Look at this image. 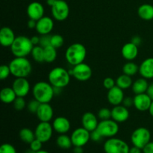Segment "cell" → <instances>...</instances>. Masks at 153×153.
Instances as JSON below:
<instances>
[{"label": "cell", "mask_w": 153, "mask_h": 153, "mask_svg": "<svg viewBox=\"0 0 153 153\" xmlns=\"http://www.w3.org/2000/svg\"><path fill=\"white\" fill-rule=\"evenodd\" d=\"M8 65L15 78H28L32 71V66L26 57H15Z\"/></svg>", "instance_id": "1"}, {"label": "cell", "mask_w": 153, "mask_h": 153, "mask_svg": "<svg viewBox=\"0 0 153 153\" xmlns=\"http://www.w3.org/2000/svg\"><path fill=\"white\" fill-rule=\"evenodd\" d=\"M33 97L40 103H49L55 97L53 86L49 82L40 81L32 88Z\"/></svg>", "instance_id": "2"}, {"label": "cell", "mask_w": 153, "mask_h": 153, "mask_svg": "<svg viewBox=\"0 0 153 153\" xmlns=\"http://www.w3.org/2000/svg\"><path fill=\"white\" fill-rule=\"evenodd\" d=\"M86 55V48L79 43H75L69 46L65 52V58L67 63L73 67L83 63Z\"/></svg>", "instance_id": "3"}, {"label": "cell", "mask_w": 153, "mask_h": 153, "mask_svg": "<svg viewBox=\"0 0 153 153\" xmlns=\"http://www.w3.org/2000/svg\"><path fill=\"white\" fill-rule=\"evenodd\" d=\"M70 74L64 67H56L50 70L48 75L49 82L53 87L64 88L70 84Z\"/></svg>", "instance_id": "4"}, {"label": "cell", "mask_w": 153, "mask_h": 153, "mask_svg": "<svg viewBox=\"0 0 153 153\" xmlns=\"http://www.w3.org/2000/svg\"><path fill=\"white\" fill-rule=\"evenodd\" d=\"M33 47L34 45L31 43V38L20 35L16 37L10 46V50L15 57H26L31 53Z\"/></svg>", "instance_id": "5"}, {"label": "cell", "mask_w": 153, "mask_h": 153, "mask_svg": "<svg viewBox=\"0 0 153 153\" xmlns=\"http://www.w3.org/2000/svg\"><path fill=\"white\" fill-rule=\"evenodd\" d=\"M129 146L124 140L116 137L108 138L104 143L105 153H128Z\"/></svg>", "instance_id": "6"}, {"label": "cell", "mask_w": 153, "mask_h": 153, "mask_svg": "<svg viewBox=\"0 0 153 153\" xmlns=\"http://www.w3.org/2000/svg\"><path fill=\"white\" fill-rule=\"evenodd\" d=\"M118 123L112 119L101 120L99 122L97 130L103 137H114L119 131Z\"/></svg>", "instance_id": "7"}, {"label": "cell", "mask_w": 153, "mask_h": 153, "mask_svg": "<svg viewBox=\"0 0 153 153\" xmlns=\"http://www.w3.org/2000/svg\"><path fill=\"white\" fill-rule=\"evenodd\" d=\"M151 133L148 128L140 127L134 130L131 136V140L134 146L143 149V148L150 141Z\"/></svg>", "instance_id": "8"}, {"label": "cell", "mask_w": 153, "mask_h": 153, "mask_svg": "<svg viewBox=\"0 0 153 153\" xmlns=\"http://www.w3.org/2000/svg\"><path fill=\"white\" fill-rule=\"evenodd\" d=\"M70 76H73L76 80L80 82H85L89 80L92 76V69L88 64L85 62L74 66L73 69L69 70Z\"/></svg>", "instance_id": "9"}, {"label": "cell", "mask_w": 153, "mask_h": 153, "mask_svg": "<svg viewBox=\"0 0 153 153\" xmlns=\"http://www.w3.org/2000/svg\"><path fill=\"white\" fill-rule=\"evenodd\" d=\"M52 16L55 20L64 21L67 19L70 14V7L64 0H57L51 7Z\"/></svg>", "instance_id": "10"}, {"label": "cell", "mask_w": 153, "mask_h": 153, "mask_svg": "<svg viewBox=\"0 0 153 153\" xmlns=\"http://www.w3.org/2000/svg\"><path fill=\"white\" fill-rule=\"evenodd\" d=\"M53 126L49 122H40L35 128V137L43 143L48 142L53 134Z\"/></svg>", "instance_id": "11"}, {"label": "cell", "mask_w": 153, "mask_h": 153, "mask_svg": "<svg viewBox=\"0 0 153 153\" xmlns=\"http://www.w3.org/2000/svg\"><path fill=\"white\" fill-rule=\"evenodd\" d=\"M71 140L74 146H84L91 139V132L84 127L76 128L71 134Z\"/></svg>", "instance_id": "12"}, {"label": "cell", "mask_w": 153, "mask_h": 153, "mask_svg": "<svg viewBox=\"0 0 153 153\" xmlns=\"http://www.w3.org/2000/svg\"><path fill=\"white\" fill-rule=\"evenodd\" d=\"M12 88L17 97H25L29 94L31 86L27 78H16L12 84Z\"/></svg>", "instance_id": "13"}, {"label": "cell", "mask_w": 153, "mask_h": 153, "mask_svg": "<svg viewBox=\"0 0 153 153\" xmlns=\"http://www.w3.org/2000/svg\"><path fill=\"white\" fill-rule=\"evenodd\" d=\"M54 28V21L49 16H44L37 21L36 31L40 35L49 34Z\"/></svg>", "instance_id": "14"}, {"label": "cell", "mask_w": 153, "mask_h": 153, "mask_svg": "<svg viewBox=\"0 0 153 153\" xmlns=\"http://www.w3.org/2000/svg\"><path fill=\"white\" fill-rule=\"evenodd\" d=\"M108 101L111 105L114 106L119 105L122 104L125 96H124L123 90L121 89L118 86H114L111 89L108 91L107 94Z\"/></svg>", "instance_id": "15"}, {"label": "cell", "mask_w": 153, "mask_h": 153, "mask_svg": "<svg viewBox=\"0 0 153 153\" xmlns=\"http://www.w3.org/2000/svg\"><path fill=\"white\" fill-rule=\"evenodd\" d=\"M27 15L28 18L37 21L44 16V7L41 3L33 1L27 7Z\"/></svg>", "instance_id": "16"}, {"label": "cell", "mask_w": 153, "mask_h": 153, "mask_svg": "<svg viewBox=\"0 0 153 153\" xmlns=\"http://www.w3.org/2000/svg\"><path fill=\"white\" fill-rule=\"evenodd\" d=\"M40 122H50L54 116V111L49 103H40L36 113Z\"/></svg>", "instance_id": "17"}, {"label": "cell", "mask_w": 153, "mask_h": 153, "mask_svg": "<svg viewBox=\"0 0 153 153\" xmlns=\"http://www.w3.org/2000/svg\"><path fill=\"white\" fill-rule=\"evenodd\" d=\"M152 100L146 93L137 94L134 97V107L140 111H149Z\"/></svg>", "instance_id": "18"}, {"label": "cell", "mask_w": 153, "mask_h": 153, "mask_svg": "<svg viewBox=\"0 0 153 153\" xmlns=\"http://www.w3.org/2000/svg\"><path fill=\"white\" fill-rule=\"evenodd\" d=\"M129 118V111L124 105L114 106L111 109V119L117 123H123Z\"/></svg>", "instance_id": "19"}, {"label": "cell", "mask_w": 153, "mask_h": 153, "mask_svg": "<svg viewBox=\"0 0 153 153\" xmlns=\"http://www.w3.org/2000/svg\"><path fill=\"white\" fill-rule=\"evenodd\" d=\"M16 39L15 34L10 27L4 26L0 31V43L4 47H10Z\"/></svg>", "instance_id": "20"}, {"label": "cell", "mask_w": 153, "mask_h": 153, "mask_svg": "<svg viewBox=\"0 0 153 153\" xmlns=\"http://www.w3.org/2000/svg\"><path fill=\"white\" fill-rule=\"evenodd\" d=\"M99 122L97 116L92 112H86L82 117V127L86 128L90 132L97 129Z\"/></svg>", "instance_id": "21"}, {"label": "cell", "mask_w": 153, "mask_h": 153, "mask_svg": "<svg viewBox=\"0 0 153 153\" xmlns=\"http://www.w3.org/2000/svg\"><path fill=\"white\" fill-rule=\"evenodd\" d=\"M54 130L58 134H66L70 129V122L65 117H58L52 123Z\"/></svg>", "instance_id": "22"}, {"label": "cell", "mask_w": 153, "mask_h": 153, "mask_svg": "<svg viewBox=\"0 0 153 153\" xmlns=\"http://www.w3.org/2000/svg\"><path fill=\"white\" fill-rule=\"evenodd\" d=\"M122 56L128 61H132L138 55V46L134 45L131 42L123 45L121 50Z\"/></svg>", "instance_id": "23"}, {"label": "cell", "mask_w": 153, "mask_h": 153, "mask_svg": "<svg viewBox=\"0 0 153 153\" xmlns=\"http://www.w3.org/2000/svg\"><path fill=\"white\" fill-rule=\"evenodd\" d=\"M139 73L146 79H153V58H146L139 66Z\"/></svg>", "instance_id": "24"}, {"label": "cell", "mask_w": 153, "mask_h": 153, "mask_svg": "<svg viewBox=\"0 0 153 153\" xmlns=\"http://www.w3.org/2000/svg\"><path fill=\"white\" fill-rule=\"evenodd\" d=\"M149 83L147 82V79L141 77L140 79H137L134 82H133L131 89L133 93L135 95L137 94H141L146 93L148 88H149Z\"/></svg>", "instance_id": "25"}, {"label": "cell", "mask_w": 153, "mask_h": 153, "mask_svg": "<svg viewBox=\"0 0 153 153\" xmlns=\"http://www.w3.org/2000/svg\"><path fill=\"white\" fill-rule=\"evenodd\" d=\"M17 97L13 89L10 87H5L2 88L0 92V99L1 101L4 104H10L14 102Z\"/></svg>", "instance_id": "26"}, {"label": "cell", "mask_w": 153, "mask_h": 153, "mask_svg": "<svg viewBox=\"0 0 153 153\" xmlns=\"http://www.w3.org/2000/svg\"><path fill=\"white\" fill-rule=\"evenodd\" d=\"M137 14L143 20L153 19V6L149 4H141L137 9Z\"/></svg>", "instance_id": "27"}, {"label": "cell", "mask_w": 153, "mask_h": 153, "mask_svg": "<svg viewBox=\"0 0 153 153\" xmlns=\"http://www.w3.org/2000/svg\"><path fill=\"white\" fill-rule=\"evenodd\" d=\"M133 81L131 79V76H128V75L123 74L120 76L116 80V85L120 88L121 89L127 90L132 86Z\"/></svg>", "instance_id": "28"}, {"label": "cell", "mask_w": 153, "mask_h": 153, "mask_svg": "<svg viewBox=\"0 0 153 153\" xmlns=\"http://www.w3.org/2000/svg\"><path fill=\"white\" fill-rule=\"evenodd\" d=\"M19 138L22 141L26 143H31L36 138L35 133L28 128H23L19 131Z\"/></svg>", "instance_id": "29"}, {"label": "cell", "mask_w": 153, "mask_h": 153, "mask_svg": "<svg viewBox=\"0 0 153 153\" xmlns=\"http://www.w3.org/2000/svg\"><path fill=\"white\" fill-rule=\"evenodd\" d=\"M44 52V62L52 63L57 58V49L52 45L43 48Z\"/></svg>", "instance_id": "30"}, {"label": "cell", "mask_w": 153, "mask_h": 153, "mask_svg": "<svg viewBox=\"0 0 153 153\" xmlns=\"http://www.w3.org/2000/svg\"><path fill=\"white\" fill-rule=\"evenodd\" d=\"M56 143L58 146L64 149H68L71 148L73 143H72L71 137H69L66 134H61L57 137Z\"/></svg>", "instance_id": "31"}, {"label": "cell", "mask_w": 153, "mask_h": 153, "mask_svg": "<svg viewBox=\"0 0 153 153\" xmlns=\"http://www.w3.org/2000/svg\"><path fill=\"white\" fill-rule=\"evenodd\" d=\"M123 72L124 74L133 76L139 72V67L133 61H128L123 67Z\"/></svg>", "instance_id": "32"}, {"label": "cell", "mask_w": 153, "mask_h": 153, "mask_svg": "<svg viewBox=\"0 0 153 153\" xmlns=\"http://www.w3.org/2000/svg\"><path fill=\"white\" fill-rule=\"evenodd\" d=\"M31 57L36 62L42 63L44 62V52H43V48L38 46H34L33 47L32 51H31Z\"/></svg>", "instance_id": "33"}, {"label": "cell", "mask_w": 153, "mask_h": 153, "mask_svg": "<svg viewBox=\"0 0 153 153\" xmlns=\"http://www.w3.org/2000/svg\"><path fill=\"white\" fill-rule=\"evenodd\" d=\"M64 43V37L61 34H55L51 35V45L56 49L62 47Z\"/></svg>", "instance_id": "34"}, {"label": "cell", "mask_w": 153, "mask_h": 153, "mask_svg": "<svg viewBox=\"0 0 153 153\" xmlns=\"http://www.w3.org/2000/svg\"><path fill=\"white\" fill-rule=\"evenodd\" d=\"M40 102L37 101L35 99H32V100H30L28 103H27V109H28V111L31 114H35L37 113V110L39 108V106H40Z\"/></svg>", "instance_id": "35"}, {"label": "cell", "mask_w": 153, "mask_h": 153, "mask_svg": "<svg viewBox=\"0 0 153 153\" xmlns=\"http://www.w3.org/2000/svg\"><path fill=\"white\" fill-rule=\"evenodd\" d=\"M13 108H15V110L16 111H22L27 106L26 102H25L24 97H17L16 98V100H14V102H13Z\"/></svg>", "instance_id": "36"}, {"label": "cell", "mask_w": 153, "mask_h": 153, "mask_svg": "<svg viewBox=\"0 0 153 153\" xmlns=\"http://www.w3.org/2000/svg\"><path fill=\"white\" fill-rule=\"evenodd\" d=\"M98 117L101 120L111 119V110L108 108H102L98 111Z\"/></svg>", "instance_id": "37"}, {"label": "cell", "mask_w": 153, "mask_h": 153, "mask_svg": "<svg viewBox=\"0 0 153 153\" xmlns=\"http://www.w3.org/2000/svg\"><path fill=\"white\" fill-rule=\"evenodd\" d=\"M10 74H11V73H10L9 65L2 64L0 67V79L1 80H5V79H7Z\"/></svg>", "instance_id": "38"}, {"label": "cell", "mask_w": 153, "mask_h": 153, "mask_svg": "<svg viewBox=\"0 0 153 153\" xmlns=\"http://www.w3.org/2000/svg\"><path fill=\"white\" fill-rule=\"evenodd\" d=\"M0 153H16L13 145L10 143H4L0 147Z\"/></svg>", "instance_id": "39"}, {"label": "cell", "mask_w": 153, "mask_h": 153, "mask_svg": "<svg viewBox=\"0 0 153 153\" xmlns=\"http://www.w3.org/2000/svg\"><path fill=\"white\" fill-rule=\"evenodd\" d=\"M103 86L105 89H107L108 91L110 89H111L112 88H114V86H116V81L111 77H107L104 79L103 81Z\"/></svg>", "instance_id": "40"}, {"label": "cell", "mask_w": 153, "mask_h": 153, "mask_svg": "<svg viewBox=\"0 0 153 153\" xmlns=\"http://www.w3.org/2000/svg\"><path fill=\"white\" fill-rule=\"evenodd\" d=\"M42 145H43V142H41L38 139L35 138L30 143V149L34 152H37V151H40L42 149Z\"/></svg>", "instance_id": "41"}, {"label": "cell", "mask_w": 153, "mask_h": 153, "mask_svg": "<svg viewBox=\"0 0 153 153\" xmlns=\"http://www.w3.org/2000/svg\"><path fill=\"white\" fill-rule=\"evenodd\" d=\"M40 45L43 48L51 45V35L49 34H45V35L40 36Z\"/></svg>", "instance_id": "42"}, {"label": "cell", "mask_w": 153, "mask_h": 153, "mask_svg": "<svg viewBox=\"0 0 153 153\" xmlns=\"http://www.w3.org/2000/svg\"><path fill=\"white\" fill-rule=\"evenodd\" d=\"M103 138L102 136L97 129L91 132V140L94 142H100Z\"/></svg>", "instance_id": "43"}, {"label": "cell", "mask_w": 153, "mask_h": 153, "mask_svg": "<svg viewBox=\"0 0 153 153\" xmlns=\"http://www.w3.org/2000/svg\"><path fill=\"white\" fill-rule=\"evenodd\" d=\"M122 104L127 108H131V106H134V98H131L130 97H126L123 101Z\"/></svg>", "instance_id": "44"}, {"label": "cell", "mask_w": 153, "mask_h": 153, "mask_svg": "<svg viewBox=\"0 0 153 153\" xmlns=\"http://www.w3.org/2000/svg\"><path fill=\"white\" fill-rule=\"evenodd\" d=\"M143 153H153V141H149L143 148Z\"/></svg>", "instance_id": "45"}, {"label": "cell", "mask_w": 153, "mask_h": 153, "mask_svg": "<svg viewBox=\"0 0 153 153\" xmlns=\"http://www.w3.org/2000/svg\"><path fill=\"white\" fill-rule=\"evenodd\" d=\"M27 26L29 29H35L36 26H37V21L34 19H29V20L27 22Z\"/></svg>", "instance_id": "46"}, {"label": "cell", "mask_w": 153, "mask_h": 153, "mask_svg": "<svg viewBox=\"0 0 153 153\" xmlns=\"http://www.w3.org/2000/svg\"><path fill=\"white\" fill-rule=\"evenodd\" d=\"M131 42L132 43H134V45H136L137 46H139L142 43V39L140 38L139 36H134L131 38Z\"/></svg>", "instance_id": "47"}, {"label": "cell", "mask_w": 153, "mask_h": 153, "mask_svg": "<svg viewBox=\"0 0 153 153\" xmlns=\"http://www.w3.org/2000/svg\"><path fill=\"white\" fill-rule=\"evenodd\" d=\"M40 37L38 36H33L31 37V41L32 43V44L34 46H38L40 44Z\"/></svg>", "instance_id": "48"}, {"label": "cell", "mask_w": 153, "mask_h": 153, "mask_svg": "<svg viewBox=\"0 0 153 153\" xmlns=\"http://www.w3.org/2000/svg\"><path fill=\"white\" fill-rule=\"evenodd\" d=\"M146 94L149 96L152 100H153V83L150 84L149 85V88H148L147 91H146Z\"/></svg>", "instance_id": "49"}, {"label": "cell", "mask_w": 153, "mask_h": 153, "mask_svg": "<svg viewBox=\"0 0 153 153\" xmlns=\"http://www.w3.org/2000/svg\"><path fill=\"white\" fill-rule=\"evenodd\" d=\"M128 153H141V149L134 146L133 147L130 148Z\"/></svg>", "instance_id": "50"}, {"label": "cell", "mask_w": 153, "mask_h": 153, "mask_svg": "<svg viewBox=\"0 0 153 153\" xmlns=\"http://www.w3.org/2000/svg\"><path fill=\"white\" fill-rule=\"evenodd\" d=\"M83 146H75L74 149H73V152L74 153H83Z\"/></svg>", "instance_id": "51"}, {"label": "cell", "mask_w": 153, "mask_h": 153, "mask_svg": "<svg viewBox=\"0 0 153 153\" xmlns=\"http://www.w3.org/2000/svg\"><path fill=\"white\" fill-rule=\"evenodd\" d=\"M53 88H54V93H55V96L59 95V94H61V92H62L63 88H57V87H53Z\"/></svg>", "instance_id": "52"}, {"label": "cell", "mask_w": 153, "mask_h": 153, "mask_svg": "<svg viewBox=\"0 0 153 153\" xmlns=\"http://www.w3.org/2000/svg\"><path fill=\"white\" fill-rule=\"evenodd\" d=\"M56 1L57 0H46V4H47L48 5L50 6V7H52V6L56 2Z\"/></svg>", "instance_id": "53"}, {"label": "cell", "mask_w": 153, "mask_h": 153, "mask_svg": "<svg viewBox=\"0 0 153 153\" xmlns=\"http://www.w3.org/2000/svg\"><path fill=\"white\" fill-rule=\"evenodd\" d=\"M149 114H150L151 116L153 117V100H152V103H151L150 107H149Z\"/></svg>", "instance_id": "54"}, {"label": "cell", "mask_w": 153, "mask_h": 153, "mask_svg": "<svg viewBox=\"0 0 153 153\" xmlns=\"http://www.w3.org/2000/svg\"><path fill=\"white\" fill-rule=\"evenodd\" d=\"M35 153H49L46 150H40V151H37V152H35Z\"/></svg>", "instance_id": "55"}, {"label": "cell", "mask_w": 153, "mask_h": 153, "mask_svg": "<svg viewBox=\"0 0 153 153\" xmlns=\"http://www.w3.org/2000/svg\"><path fill=\"white\" fill-rule=\"evenodd\" d=\"M25 153H35V152L33 150H31V149H28V150H27L26 152H25Z\"/></svg>", "instance_id": "56"}]
</instances>
